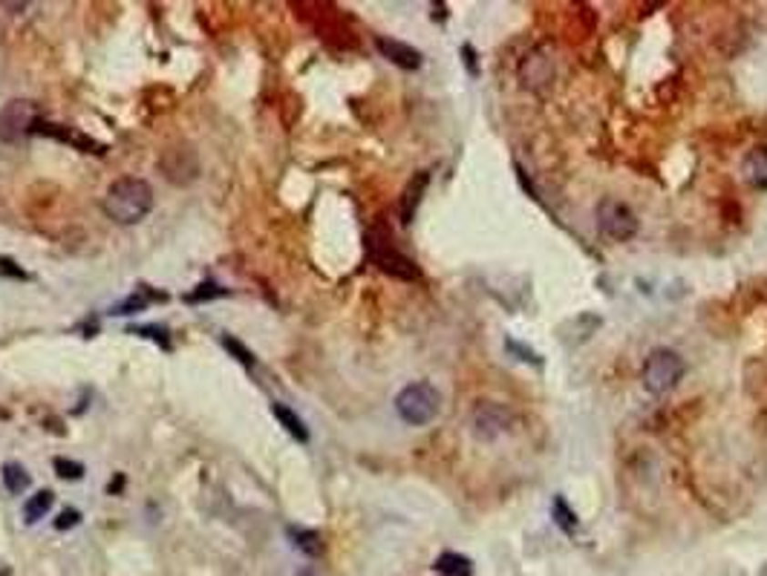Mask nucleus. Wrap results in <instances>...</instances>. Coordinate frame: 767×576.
Returning <instances> with one entry per match:
<instances>
[{"label":"nucleus","mask_w":767,"mask_h":576,"mask_svg":"<svg viewBox=\"0 0 767 576\" xmlns=\"http://www.w3.org/2000/svg\"><path fill=\"white\" fill-rule=\"evenodd\" d=\"M52 501H56V496H52L49 490H38L35 496H29L26 504H24V519H26V525H35V521H41V519L49 513Z\"/></svg>","instance_id":"obj_17"},{"label":"nucleus","mask_w":767,"mask_h":576,"mask_svg":"<svg viewBox=\"0 0 767 576\" xmlns=\"http://www.w3.org/2000/svg\"><path fill=\"white\" fill-rule=\"evenodd\" d=\"M81 521V513L76 510V508H66V510H61V516L56 519V531H69V528H76Z\"/></svg>","instance_id":"obj_25"},{"label":"nucleus","mask_w":767,"mask_h":576,"mask_svg":"<svg viewBox=\"0 0 767 576\" xmlns=\"http://www.w3.org/2000/svg\"><path fill=\"white\" fill-rule=\"evenodd\" d=\"M598 228L615 242H626L638 234V217L626 202L603 199L598 205Z\"/></svg>","instance_id":"obj_6"},{"label":"nucleus","mask_w":767,"mask_h":576,"mask_svg":"<svg viewBox=\"0 0 767 576\" xmlns=\"http://www.w3.org/2000/svg\"><path fill=\"white\" fill-rule=\"evenodd\" d=\"M52 467H56V473L61 479H69V481H76V479L84 476V464L73 461V459H56V461H52Z\"/></svg>","instance_id":"obj_23"},{"label":"nucleus","mask_w":767,"mask_h":576,"mask_svg":"<svg viewBox=\"0 0 767 576\" xmlns=\"http://www.w3.org/2000/svg\"><path fill=\"white\" fill-rule=\"evenodd\" d=\"M462 61H465V69L474 78H479V58H476V49L470 46V44H465L462 46Z\"/></svg>","instance_id":"obj_26"},{"label":"nucleus","mask_w":767,"mask_h":576,"mask_svg":"<svg viewBox=\"0 0 767 576\" xmlns=\"http://www.w3.org/2000/svg\"><path fill=\"white\" fill-rule=\"evenodd\" d=\"M427 182H430V173H415V177L410 179V185L404 187V197H401V205H398L401 222H404V225H410L415 219V211H418V205H422Z\"/></svg>","instance_id":"obj_10"},{"label":"nucleus","mask_w":767,"mask_h":576,"mask_svg":"<svg viewBox=\"0 0 767 576\" xmlns=\"http://www.w3.org/2000/svg\"><path fill=\"white\" fill-rule=\"evenodd\" d=\"M551 73H554V66H551V58H546L543 52H531V56L522 61L519 66V76L522 81H526V86H543L551 81Z\"/></svg>","instance_id":"obj_11"},{"label":"nucleus","mask_w":767,"mask_h":576,"mask_svg":"<svg viewBox=\"0 0 767 576\" xmlns=\"http://www.w3.org/2000/svg\"><path fill=\"white\" fill-rule=\"evenodd\" d=\"M222 346L229 349V352H231V355H234V358H237V360H240L242 366H254V363H257V358H254V352H251V349H249V346H242V343H240L237 338L225 335V338H222Z\"/></svg>","instance_id":"obj_20"},{"label":"nucleus","mask_w":767,"mask_h":576,"mask_svg":"<svg viewBox=\"0 0 767 576\" xmlns=\"http://www.w3.org/2000/svg\"><path fill=\"white\" fill-rule=\"evenodd\" d=\"M370 259L384 271L404 283L422 280V268H418L407 254H401L390 246V239H381L378 234H370Z\"/></svg>","instance_id":"obj_5"},{"label":"nucleus","mask_w":767,"mask_h":576,"mask_svg":"<svg viewBox=\"0 0 767 576\" xmlns=\"http://www.w3.org/2000/svg\"><path fill=\"white\" fill-rule=\"evenodd\" d=\"M687 372L684 358L672 352V349H652L647 363H643V387L652 395H667L681 383Z\"/></svg>","instance_id":"obj_3"},{"label":"nucleus","mask_w":767,"mask_h":576,"mask_svg":"<svg viewBox=\"0 0 767 576\" xmlns=\"http://www.w3.org/2000/svg\"><path fill=\"white\" fill-rule=\"evenodd\" d=\"M0 271H4V274H9V277H17V280H24V277H26V274H24L21 268H15V263H12L9 257H4V259H0Z\"/></svg>","instance_id":"obj_27"},{"label":"nucleus","mask_w":767,"mask_h":576,"mask_svg":"<svg viewBox=\"0 0 767 576\" xmlns=\"http://www.w3.org/2000/svg\"><path fill=\"white\" fill-rule=\"evenodd\" d=\"M271 415L277 418V421H281V427L291 435V439H298L301 444L309 441V429H306V424L301 421V415L294 412V409H289L286 404H271Z\"/></svg>","instance_id":"obj_13"},{"label":"nucleus","mask_w":767,"mask_h":576,"mask_svg":"<svg viewBox=\"0 0 767 576\" xmlns=\"http://www.w3.org/2000/svg\"><path fill=\"white\" fill-rule=\"evenodd\" d=\"M375 49L381 52L384 58H387L390 64H395V66H401V69H418L422 66V52L418 49H413L410 44H404V41H395V38H375Z\"/></svg>","instance_id":"obj_8"},{"label":"nucleus","mask_w":767,"mask_h":576,"mask_svg":"<svg viewBox=\"0 0 767 576\" xmlns=\"http://www.w3.org/2000/svg\"><path fill=\"white\" fill-rule=\"evenodd\" d=\"M35 125V104L15 98L0 110V142L15 145L24 133H32Z\"/></svg>","instance_id":"obj_7"},{"label":"nucleus","mask_w":767,"mask_h":576,"mask_svg":"<svg viewBox=\"0 0 767 576\" xmlns=\"http://www.w3.org/2000/svg\"><path fill=\"white\" fill-rule=\"evenodd\" d=\"M439 407H442V395L427 380L410 383V387H404L395 398V409L401 415V421L410 424V427L430 424L433 418L439 415Z\"/></svg>","instance_id":"obj_2"},{"label":"nucleus","mask_w":767,"mask_h":576,"mask_svg":"<svg viewBox=\"0 0 767 576\" xmlns=\"http://www.w3.org/2000/svg\"><path fill=\"white\" fill-rule=\"evenodd\" d=\"M554 521L557 525H560V531H566V533H574L578 531V513H574L571 508H568V501L563 499V496H557L554 499Z\"/></svg>","instance_id":"obj_19"},{"label":"nucleus","mask_w":767,"mask_h":576,"mask_svg":"<svg viewBox=\"0 0 767 576\" xmlns=\"http://www.w3.org/2000/svg\"><path fill=\"white\" fill-rule=\"evenodd\" d=\"M153 207V187L145 179L125 177L110 185L104 197V214L116 225H136L142 222Z\"/></svg>","instance_id":"obj_1"},{"label":"nucleus","mask_w":767,"mask_h":576,"mask_svg":"<svg viewBox=\"0 0 767 576\" xmlns=\"http://www.w3.org/2000/svg\"><path fill=\"white\" fill-rule=\"evenodd\" d=\"M514 424V412L499 404V400H479L474 407V415H470V429L482 441V444H491L496 441L499 435H505Z\"/></svg>","instance_id":"obj_4"},{"label":"nucleus","mask_w":767,"mask_h":576,"mask_svg":"<svg viewBox=\"0 0 767 576\" xmlns=\"http://www.w3.org/2000/svg\"><path fill=\"white\" fill-rule=\"evenodd\" d=\"M32 133H46L52 138H58V142H66V145H73L78 147L81 153H101L104 147L98 142H93L90 136H84L73 127H61V125H49V121H38V125H32Z\"/></svg>","instance_id":"obj_9"},{"label":"nucleus","mask_w":767,"mask_h":576,"mask_svg":"<svg viewBox=\"0 0 767 576\" xmlns=\"http://www.w3.org/2000/svg\"><path fill=\"white\" fill-rule=\"evenodd\" d=\"M214 297H225V288H220L214 283H202V286H197V291L185 294V303H208V300H214Z\"/></svg>","instance_id":"obj_22"},{"label":"nucleus","mask_w":767,"mask_h":576,"mask_svg":"<svg viewBox=\"0 0 767 576\" xmlns=\"http://www.w3.org/2000/svg\"><path fill=\"white\" fill-rule=\"evenodd\" d=\"M303 576H312V573H303Z\"/></svg>","instance_id":"obj_28"},{"label":"nucleus","mask_w":767,"mask_h":576,"mask_svg":"<svg viewBox=\"0 0 767 576\" xmlns=\"http://www.w3.org/2000/svg\"><path fill=\"white\" fill-rule=\"evenodd\" d=\"M156 297H159V300H165V294H148L145 288H138L136 294L128 297L125 303H118V306L113 308V314H136V311H145L148 303L156 300Z\"/></svg>","instance_id":"obj_18"},{"label":"nucleus","mask_w":767,"mask_h":576,"mask_svg":"<svg viewBox=\"0 0 767 576\" xmlns=\"http://www.w3.org/2000/svg\"><path fill=\"white\" fill-rule=\"evenodd\" d=\"M0 479H4L6 490H9L12 496H21V493L29 490V473H26V470H24L21 464H17V461H6L4 470H0Z\"/></svg>","instance_id":"obj_16"},{"label":"nucleus","mask_w":767,"mask_h":576,"mask_svg":"<svg viewBox=\"0 0 767 576\" xmlns=\"http://www.w3.org/2000/svg\"><path fill=\"white\" fill-rule=\"evenodd\" d=\"M744 179L756 190H767V147H753L744 156Z\"/></svg>","instance_id":"obj_12"},{"label":"nucleus","mask_w":767,"mask_h":576,"mask_svg":"<svg viewBox=\"0 0 767 576\" xmlns=\"http://www.w3.org/2000/svg\"><path fill=\"white\" fill-rule=\"evenodd\" d=\"M130 335H142V338H150L153 343H159L165 352H170V340H168V328L162 326H133L130 328Z\"/></svg>","instance_id":"obj_21"},{"label":"nucleus","mask_w":767,"mask_h":576,"mask_svg":"<svg viewBox=\"0 0 767 576\" xmlns=\"http://www.w3.org/2000/svg\"><path fill=\"white\" fill-rule=\"evenodd\" d=\"M289 539L291 545L298 548L306 556H321L323 553V539L318 531H306V528H289Z\"/></svg>","instance_id":"obj_15"},{"label":"nucleus","mask_w":767,"mask_h":576,"mask_svg":"<svg viewBox=\"0 0 767 576\" xmlns=\"http://www.w3.org/2000/svg\"><path fill=\"white\" fill-rule=\"evenodd\" d=\"M433 568L439 571L442 576H470V573H474V562H470L467 556L453 553V551L442 553L439 560H435V565H433Z\"/></svg>","instance_id":"obj_14"},{"label":"nucleus","mask_w":767,"mask_h":576,"mask_svg":"<svg viewBox=\"0 0 767 576\" xmlns=\"http://www.w3.org/2000/svg\"><path fill=\"white\" fill-rule=\"evenodd\" d=\"M505 346H508V352L519 355V360H526V363H531V366H539V363H543V360H539V355H537V352H531L528 346H522V343H516V340H508Z\"/></svg>","instance_id":"obj_24"}]
</instances>
